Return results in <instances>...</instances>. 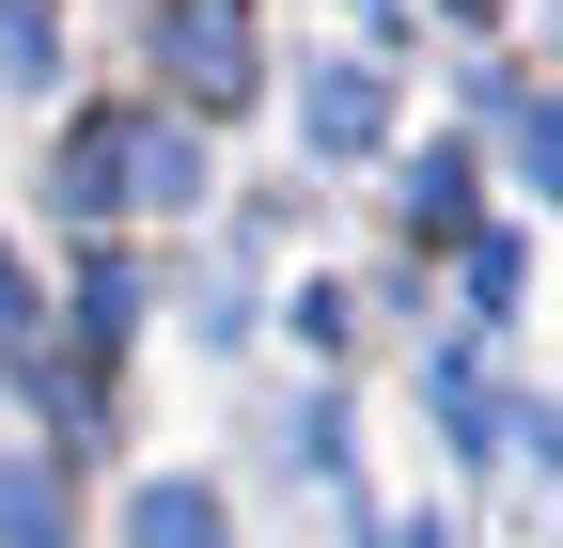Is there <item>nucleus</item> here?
Masks as SVG:
<instances>
[{"label":"nucleus","mask_w":563,"mask_h":548,"mask_svg":"<svg viewBox=\"0 0 563 548\" xmlns=\"http://www.w3.org/2000/svg\"><path fill=\"white\" fill-rule=\"evenodd\" d=\"M298 125H313V157H361L376 125H391V79H376V63H329V79L298 95Z\"/></svg>","instance_id":"3"},{"label":"nucleus","mask_w":563,"mask_h":548,"mask_svg":"<svg viewBox=\"0 0 563 548\" xmlns=\"http://www.w3.org/2000/svg\"><path fill=\"white\" fill-rule=\"evenodd\" d=\"M125 548H235V533H220L203 486H141V502H125Z\"/></svg>","instance_id":"4"},{"label":"nucleus","mask_w":563,"mask_h":548,"mask_svg":"<svg viewBox=\"0 0 563 548\" xmlns=\"http://www.w3.org/2000/svg\"><path fill=\"white\" fill-rule=\"evenodd\" d=\"M517 142H532V173L563 188V110H517Z\"/></svg>","instance_id":"10"},{"label":"nucleus","mask_w":563,"mask_h":548,"mask_svg":"<svg viewBox=\"0 0 563 548\" xmlns=\"http://www.w3.org/2000/svg\"><path fill=\"white\" fill-rule=\"evenodd\" d=\"M157 63H173L203 110H235L266 79V32H251V0H173V17H157Z\"/></svg>","instance_id":"2"},{"label":"nucleus","mask_w":563,"mask_h":548,"mask_svg":"<svg viewBox=\"0 0 563 548\" xmlns=\"http://www.w3.org/2000/svg\"><path fill=\"white\" fill-rule=\"evenodd\" d=\"M439 424H454L470 454H501V407H485V376H470V361H439Z\"/></svg>","instance_id":"7"},{"label":"nucleus","mask_w":563,"mask_h":548,"mask_svg":"<svg viewBox=\"0 0 563 548\" xmlns=\"http://www.w3.org/2000/svg\"><path fill=\"white\" fill-rule=\"evenodd\" d=\"M125 314H141V283H125V266H95V283H79V329H95V346H125Z\"/></svg>","instance_id":"9"},{"label":"nucleus","mask_w":563,"mask_h":548,"mask_svg":"<svg viewBox=\"0 0 563 548\" xmlns=\"http://www.w3.org/2000/svg\"><path fill=\"white\" fill-rule=\"evenodd\" d=\"M407 548H439V533H407Z\"/></svg>","instance_id":"12"},{"label":"nucleus","mask_w":563,"mask_h":548,"mask_svg":"<svg viewBox=\"0 0 563 548\" xmlns=\"http://www.w3.org/2000/svg\"><path fill=\"white\" fill-rule=\"evenodd\" d=\"M0 329H32V266L16 251H0Z\"/></svg>","instance_id":"11"},{"label":"nucleus","mask_w":563,"mask_h":548,"mask_svg":"<svg viewBox=\"0 0 563 548\" xmlns=\"http://www.w3.org/2000/svg\"><path fill=\"white\" fill-rule=\"evenodd\" d=\"M0 79H47V0H0Z\"/></svg>","instance_id":"8"},{"label":"nucleus","mask_w":563,"mask_h":548,"mask_svg":"<svg viewBox=\"0 0 563 548\" xmlns=\"http://www.w3.org/2000/svg\"><path fill=\"white\" fill-rule=\"evenodd\" d=\"M47 204L63 220H125V204H203V142L173 110H79L47 157Z\"/></svg>","instance_id":"1"},{"label":"nucleus","mask_w":563,"mask_h":548,"mask_svg":"<svg viewBox=\"0 0 563 548\" xmlns=\"http://www.w3.org/2000/svg\"><path fill=\"white\" fill-rule=\"evenodd\" d=\"M0 548H63V486H47V470L16 454V470H0Z\"/></svg>","instance_id":"6"},{"label":"nucleus","mask_w":563,"mask_h":548,"mask_svg":"<svg viewBox=\"0 0 563 548\" xmlns=\"http://www.w3.org/2000/svg\"><path fill=\"white\" fill-rule=\"evenodd\" d=\"M407 235H470V157H454V142L407 157Z\"/></svg>","instance_id":"5"}]
</instances>
